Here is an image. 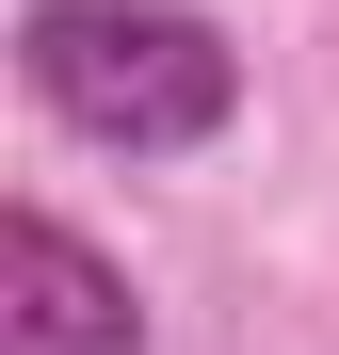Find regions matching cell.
Wrapping results in <instances>:
<instances>
[{"label": "cell", "mask_w": 339, "mask_h": 355, "mask_svg": "<svg viewBox=\"0 0 339 355\" xmlns=\"http://www.w3.org/2000/svg\"><path fill=\"white\" fill-rule=\"evenodd\" d=\"M17 65L81 146H130V162H178V146H210L243 113V49L194 0H33Z\"/></svg>", "instance_id": "1"}, {"label": "cell", "mask_w": 339, "mask_h": 355, "mask_svg": "<svg viewBox=\"0 0 339 355\" xmlns=\"http://www.w3.org/2000/svg\"><path fill=\"white\" fill-rule=\"evenodd\" d=\"M0 355H146V291L65 210H17L0 226Z\"/></svg>", "instance_id": "2"}]
</instances>
